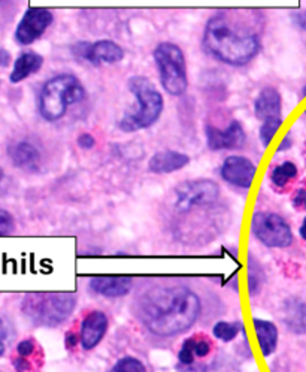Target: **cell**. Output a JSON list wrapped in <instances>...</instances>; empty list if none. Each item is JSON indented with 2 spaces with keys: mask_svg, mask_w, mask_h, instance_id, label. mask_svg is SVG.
<instances>
[{
  "mask_svg": "<svg viewBox=\"0 0 306 372\" xmlns=\"http://www.w3.org/2000/svg\"><path fill=\"white\" fill-rule=\"evenodd\" d=\"M283 110V99L280 92L273 87H265L258 93L254 102V114L258 120H268L272 117H281Z\"/></svg>",
  "mask_w": 306,
  "mask_h": 372,
  "instance_id": "cell-16",
  "label": "cell"
},
{
  "mask_svg": "<svg viewBox=\"0 0 306 372\" xmlns=\"http://www.w3.org/2000/svg\"><path fill=\"white\" fill-rule=\"evenodd\" d=\"M5 336V332H4V321L2 319H0V338Z\"/></svg>",
  "mask_w": 306,
  "mask_h": 372,
  "instance_id": "cell-37",
  "label": "cell"
},
{
  "mask_svg": "<svg viewBox=\"0 0 306 372\" xmlns=\"http://www.w3.org/2000/svg\"><path fill=\"white\" fill-rule=\"evenodd\" d=\"M14 229H15L14 217L8 211L0 210V236L11 235Z\"/></svg>",
  "mask_w": 306,
  "mask_h": 372,
  "instance_id": "cell-26",
  "label": "cell"
},
{
  "mask_svg": "<svg viewBox=\"0 0 306 372\" xmlns=\"http://www.w3.org/2000/svg\"><path fill=\"white\" fill-rule=\"evenodd\" d=\"M211 350H212V347L209 344V341L202 339V338L196 339V336H194V354L196 356L205 357V356H208L211 353Z\"/></svg>",
  "mask_w": 306,
  "mask_h": 372,
  "instance_id": "cell-28",
  "label": "cell"
},
{
  "mask_svg": "<svg viewBox=\"0 0 306 372\" xmlns=\"http://www.w3.org/2000/svg\"><path fill=\"white\" fill-rule=\"evenodd\" d=\"M111 372H147V369L139 359H136V357L132 356H126L112 366Z\"/></svg>",
  "mask_w": 306,
  "mask_h": 372,
  "instance_id": "cell-23",
  "label": "cell"
},
{
  "mask_svg": "<svg viewBox=\"0 0 306 372\" xmlns=\"http://www.w3.org/2000/svg\"><path fill=\"white\" fill-rule=\"evenodd\" d=\"M4 351H5V346H4V341H2V338H0V356L4 354Z\"/></svg>",
  "mask_w": 306,
  "mask_h": 372,
  "instance_id": "cell-38",
  "label": "cell"
},
{
  "mask_svg": "<svg viewBox=\"0 0 306 372\" xmlns=\"http://www.w3.org/2000/svg\"><path fill=\"white\" fill-rule=\"evenodd\" d=\"M220 196V187L211 180L184 181L175 188V210L189 213L197 206H208Z\"/></svg>",
  "mask_w": 306,
  "mask_h": 372,
  "instance_id": "cell-8",
  "label": "cell"
},
{
  "mask_svg": "<svg viewBox=\"0 0 306 372\" xmlns=\"http://www.w3.org/2000/svg\"><path fill=\"white\" fill-rule=\"evenodd\" d=\"M88 287L106 297H121L130 292L132 278L127 275H102L91 278Z\"/></svg>",
  "mask_w": 306,
  "mask_h": 372,
  "instance_id": "cell-15",
  "label": "cell"
},
{
  "mask_svg": "<svg viewBox=\"0 0 306 372\" xmlns=\"http://www.w3.org/2000/svg\"><path fill=\"white\" fill-rule=\"evenodd\" d=\"M160 84L171 96H182L189 88L187 62L182 50L172 42H162L152 51Z\"/></svg>",
  "mask_w": 306,
  "mask_h": 372,
  "instance_id": "cell-5",
  "label": "cell"
},
{
  "mask_svg": "<svg viewBox=\"0 0 306 372\" xmlns=\"http://www.w3.org/2000/svg\"><path fill=\"white\" fill-rule=\"evenodd\" d=\"M85 88L72 73H60L50 78L41 88L39 114L50 123L58 122L65 117L68 108L73 103L85 99Z\"/></svg>",
  "mask_w": 306,
  "mask_h": 372,
  "instance_id": "cell-4",
  "label": "cell"
},
{
  "mask_svg": "<svg viewBox=\"0 0 306 372\" xmlns=\"http://www.w3.org/2000/svg\"><path fill=\"white\" fill-rule=\"evenodd\" d=\"M108 331V317L102 311H93L81 323V347L93 350Z\"/></svg>",
  "mask_w": 306,
  "mask_h": 372,
  "instance_id": "cell-13",
  "label": "cell"
},
{
  "mask_svg": "<svg viewBox=\"0 0 306 372\" xmlns=\"http://www.w3.org/2000/svg\"><path fill=\"white\" fill-rule=\"evenodd\" d=\"M75 304L76 297L72 293L30 294L24 301L23 308L33 321L45 326H56L72 314Z\"/></svg>",
  "mask_w": 306,
  "mask_h": 372,
  "instance_id": "cell-6",
  "label": "cell"
},
{
  "mask_svg": "<svg viewBox=\"0 0 306 372\" xmlns=\"http://www.w3.org/2000/svg\"><path fill=\"white\" fill-rule=\"evenodd\" d=\"M78 338H76V335L73 332H68L66 334V347L70 350V349H75L76 344H78Z\"/></svg>",
  "mask_w": 306,
  "mask_h": 372,
  "instance_id": "cell-33",
  "label": "cell"
},
{
  "mask_svg": "<svg viewBox=\"0 0 306 372\" xmlns=\"http://www.w3.org/2000/svg\"><path fill=\"white\" fill-rule=\"evenodd\" d=\"M73 51L83 60L91 65H114L125 58V51L117 42L110 39H102L96 42H81L75 46Z\"/></svg>",
  "mask_w": 306,
  "mask_h": 372,
  "instance_id": "cell-10",
  "label": "cell"
},
{
  "mask_svg": "<svg viewBox=\"0 0 306 372\" xmlns=\"http://www.w3.org/2000/svg\"><path fill=\"white\" fill-rule=\"evenodd\" d=\"M178 359L184 365H191L194 361V336L184 341L182 349L178 354Z\"/></svg>",
  "mask_w": 306,
  "mask_h": 372,
  "instance_id": "cell-25",
  "label": "cell"
},
{
  "mask_svg": "<svg viewBox=\"0 0 306 372\" xmlns=\"http://www.w3.org/2000/svg\"><path fill=\"white\" fill-rule=\"evenodd\" d=\"M300 96H302V97H305V96H306V85L303 87V90L300 92Z\"/></svg>",
  "mask_w": 306,
  "mask_h": 372,
  "instance_id": "cell-39",
  "label": "cell"
},
{
  "mask_svg": "<svg viewBox=\"0 0 306 372\" xmlns=\"http://www.w3.org/2000/svg\"><path fill=\"white\" fill-rule=\"evenodd\" d=\"M283 126V118L281 117H272L268 118V120L263 122L262 127L258 130V138L260 142L263 144V147H269V144L272 142L273 137L277 135V132L280 130V127Z\"/></svg>",
  "mask_w": 306,
  "mask_h": 372,
  "instance_id": "cell-22",
  "label": "cell"
},
{
  "mask_svg": "<svg viewBox=\"0 0 306 372\" xmlns=\"http://www.w3.org/2000/svg\"><path fill=\"white\" fill-rule=\"evenodd\" d=\"M293 206L296 210H306V184L296 190L293 198Z\"/></svg>",
  "mask_w": 306,
  "mask_h": 372,
  "instance_id": "cell-29",
  "label": "cell"
},
{
  "mask_svg": "<svg viewBox=\"0 0 306 372\" xmlns=\"http://www.w3.org/2000/svg\"><path fill=\"white\" fill-rule=\"evenodd\" d=\"M204 48L216 60L228 66H245L260 53L258 35L245 23L242 12H218L204 32Z\"/></svg>",
  "mask_w": 306,
  "mask_h": 372,
  "instance_id": "cell-2",
  "label": "cell"
},
{
  "mask_svg": "<svg viewBox=\"0 0 306 372\" xmlns=\"http://www.w3.org/2000/svg\"><path fill=\"white\" fill-rule=\"evenodd\" d=\"M254 331L263 356L266 357L270 356L275 351V349H277V342H278L277 326L266 320L254 319Z\"/></svg>",
  "mask_w": 306,
  "mask_h": 372,
  "instance_id": "cell-19",
  "label": "cell"
},
{
  "mask_svg": "<svg viewBox=\"0 0 306 372\" xmlns=\"http://www.w3.org/2000/svg\"><path fill=\"white\" fill-rule=\"evenodd\" d=\"M288 148H292V138H290V135H287V137L281 141V144H280V147H278V153L287 152Z\"/></svg>",
  "mask_w": 306,
  "mask_h": 372,
  "instance_id": "cell-35",
  "label": "cell"
},
{
  "mask_svg": "<svg viewBox=\"0 0 306 372\" xmlns=\"http://www.w3.org/2000/svg\"><path fill=\"white\" fill-rule=\"evenodd\" d=\"M136 312L148 331L172 336L194 324L201 314V301L186 286H157L137 297Z\"/></svg>",
  "mask_w": 306,
  "mask_h": 372,
  "instance_id": "cell-1",
  "label": "cell"
},
{
  "mask_svg": "<svg viewBox=\"0 0 306 372\" xmlns=\"http://www.w3.org/2000/svg\"><path fill=\"white\" fill-rule=\"evenodd\" d=\"M251 230L257 240L272 248H284L293 243V233L288 223L275 213H255Z\"/></svg>",
  "mask_w": 306,
  "mask_h": 372,
  "instance_id": "cell-7",
  "label": "cell"
},
{
  "mask_svg": "<svg viewBox=\"0 0 306 372\" xmlns=\"http://www.w3.org/2000/svg\"><path fill=\"white\" fill-rule=\"evenodd\" d=\"M255 172L257 168L254 163L243 156L227 157L223 161L220 171L221 178L226 183L239 188H250L254 181Z\"/></svg>",
  "mask_w": 306,
  "mask_h": 372,
  "instance_id": "cell-12",
  "label": "cell"
},
{
  "mask_svg": "<svg viewBox=\"0 0 306 372\" xmlns=\"http://www.w3.org/2000/svg\"><path fill=\"white\" fill-rule=\"evenodd\" d=\"M248 286H250V292H251V294H254V293L257 292L258 286H260V280H258L255 275L250 274V275H248Z\"/></svg>",
  "mask_w": 306,
  "mask_h": 372,
  "instance_id": "cell-34",
  "label": "cell"
},
{
  "mask_svg": "<svg viewBox=\"0 0 306 372\" xmlns=\"http://www.w3.org/2000/svg\"><path fill=\"white\" fill-rule=\"evenodd\" d=\"M205 133H206L208 148L212 152L238 150V148H242L245 141H247L245 130L238 120H233L226 129L206 126Z\"/></svg>",
  "mask_w": 306,
  "mask_h": 372,
  "instance_id": "cell-11",
  "label": "cell"
},
{
  "mask_svg": "<svg viewBox=\"0 0 306 372\" xmlns=\"http://www.w3.org/2000/svg\"><path fill=\"white\" fill-rule=\"evenodd\" d=\"M8 157L19 169L36 171L41 163L39 148L30 141H17L8 147Z\"/></svg>",
  "mask_w": 306,
  "mask_h": 372,
  "instance_id": "cell-14",
  "label": "cell"
},
{
  "mask_svg": "<svg viewBox=\"0 0 306 372\" xmlns=\"http://www.w3.org/2000/svg\"><path fill=\"white\" fill-rule=\"evenodd\" d=\"M305 114H306V111H305Z\"/></svg>",
  "mask_w": 306,
  "mask_h": 372,
  "instance_id": "cell-41",
  "label": "cell"
},
{
  "mask_svg": "<svg viewBox=\"0 0 306 372\" xmlns=\"http://www.w3.org/2000/svg\"><path fill=\"white\" fill-rule=\"evenodd\" d=\"M2 180H4V171L0 169V183H2Z\"/></svg>",
  "mask_w": 306,
  "mask_h": 372,
  "instance_id": "cell-40",
  "label": "cell"
},
{
  "mask_svg": "<svg viewBox=\"0 0 306 372\" xmlns=\"http://www.w3.org/2000/svg\"><path fill=\"white\" fill-rule=\"evenodd\" d=\"M299 233H300V236H302V240L306 243V217H305V220H303V223H302V226H300V229H299Z\"/></svg>",
  "mask_w": 306,
  "mask_h": 372,
  "instance_id": "cell-36",
  "label": "cell"
},
{
  "mask_svg": "<svg viewBox=\"0 0 306 372\" xmlns=\"http://www.w3.org/2000/svg\"><path fill=\"white\" fill-rule=\"evenodd\" d=\"M11 63V54L5 48H0V68H6Z\"/></svg>",
  "mask_w": 306,
  "mask_h": 372,
  "instance_id": "cell-32",
  "label": "cell"
},
{
  "mask_svg": "<svg viewBox=\"0 0 306 372\" xmlns=\"http://www.w3.org/2000/svg\"><path fill=\"white\" fill-rule=\"evenodd\" d=\"M190 163V157L179 152H160L152 156L148 161V169L152 174H172L186 168Z\"/></svg>",
  "mask_w": 306,
  "mask_h": 372,
  "instance_id": "cell-17",
  "label": "cell"
},
{
  "mask_svg": "<svg viewBox=\"0 0 306 372\" xmlns=\"http://www.w3.org/2000/svg\"><path fill=\"white\" fill-rule=\"evenodd\" d=\"M43 66V57L33 51H26L19 55L14 63V68L9 73V81L12 84H19L26 78L35 75Z\"/></svg>",
  "mask_w": 306,
  "mask_h": 372,
  "instance_id": "cell-18",
  "label": "cell"
},
{
  "mask_svg": "<svg viewBox=\"0 0 306 372\" xmlns=\"http://www.w3.org/2000/svg\"><path fill=\"white\" fill-rule=\"evenodd\" d=\"M239 332V326L238 324H233V323H226V321H220L217 323L216 326H213V336L224 341V342H228L232 341L233 338H236Z\"/></svg>",
  "mask_w": 306,
  "mask_h": 372,
  "instance_id": "cell-24",
  "label": "cell"
},
{
  "mask_svg": "<svg viewBox=\"0 0 306 372\" xmlns=\"http://www.w3.org/2000/svg\"><path fill=\"white\" fill-rule=\"evenodd\" d=\"M14 366L17 369V372H27L32 369V365L28 363V361H26V357H20V356L14 361Z\"/></svg>",
  "mask_w": 306,
  "mask_h": 372,
  "instance_id": "cell-31",
  "label": "cell"
},
{
  "mask_svg": "<svg viewBox=\"0 0 306 372\" xmlns=\"http://www.w3.org/2000/svg\"><path fill=\"white\" fill-rule=\"evenodd\" d=\"M127 87L134 97V105L122 115L118 127L126 133H133L154 126L164 110L162 93L151 80L142 75L129 78Z\"/></svg>",
  "mask_w": 306,
  "mask_h": 372,
  "instance_id": "cell-3",
  "label": "cell"
},
{
  "mask_svg": "<svg viewBox=\"0 0 306 372\" xmlns=\"http://www.w3.org/2000/svg\"><path fill=\"white\" fill-rule=\"evenodd\" d=\"M78 145L84 150H91L96 145V139L93 135H90V133H83V135L78 137Z\"/></svg>",
  "mask_w": 306,
  "mask_h": 372,
  "instance_id": "cell-30",
  "label": "cell"
},
{
  "mask_svg": "<svg viewBox=\"0 0 306 372\" xmlns=\"http://www.w3.org/2000/svg\"><path fill=\"white\" fill-rule=\"evenodd\" d=\"M297 176V168L295 163L292 161H284L281 163L280 166L275 168L270 174V181L273 183V186H277L280 188L285 187L290 181L295 180Z\"/></svg>",
  "mask_w": 306,
  "mask_h": 372,
  "instance_id": "cell-21",
  "label": "cell"
},
{
  "mask_svg": "<svg viewBox=\"0 0 306 372\" xmlns=\"http://www.w3.org/2000/svg\"><path fill=\"white\" fill-rule=\"evenodd\" d=\"M54 21L53 12L45 8H28L15 28V41L20 46H30L48 31Z\"/></svg>",
  "mask_w": 306,
  "mask_h": 372,
  "instance_id": "cell-9",
  "label": "cell"
},
{
  "mask_svg": "<svg viewBox=\"0 0 306 372\" xmlns=\"http://www.w3.org/2000/svg\"><path fill=\"white\" fill-rule=\"evenodd\" d=\"M285 323L290 331L296 334L306 332V307L303 304L287 305V317Z\"/></svg>",
  "mask_w": 306,
  "mask_h": 372,
  "instance_id": "cell-20",
  "label": "cell"
},
{
  "mask_svg": "<svg viewBox=\"0 0 306 372\" xmlns=\"http://www.w3.org/2000/svg\"><path fill=\"white\" fill-rule=\"evenodd\" d=\"M36 350V344L33 339H24L17 346V353L20 357H28L32 356Z\"/></svg>",
  "mask_w": 306,
  "mask_h": 372,
  "instance_id": "cell-27",
  "label": "cell"
}]
</instances>
